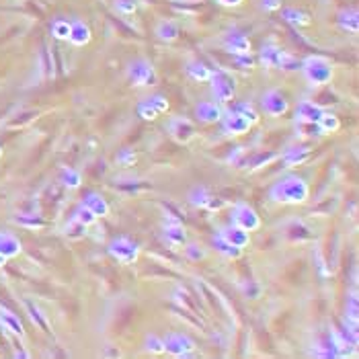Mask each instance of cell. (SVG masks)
Wrapping results in <instances>:
<instances>
[{
  "label": "cell",
  "instance_id": "9c48e42d",
  "mask_svg": "<svg viewBox=\"0 0 359 359\" xmlns=\"http://www.w3.org/2000/svg\"><path fill=\"white\" fill-rule=\"evenodd\" d=\"M232 224L240 226L242 230H246V232H254V230L261 228V218L248 203L238 201L232 210Z\"/></svg>",
  "mask_w": 359,
  "mask_h": 359
},
{
  "label": "cell",
  "instance_id": "8fae6325",
  "mask_svg": "<svg viewBox=\"0 0 359 359\" xmlns=\"http://www.w3.org/2000/svg\"><path fill=\"white\" fill-rule=\"evenodd\" d=\"M166 130H168L170 138L174 142H178V144H189L197 134L195 123L191 119H187V117H172L168 121V125H166Z\"/></svg>",
  "mask_w": 359,
  "mask_h": 359
},
{
  "label": "cell",
  "instance_id": "277c9868",
  "mask_svg": "<svg viewBox=\"0 0 359 359\" xmlns=\"http://www.w3.org/2000/svg\"><path fill=\"white\" fill-rule=\"evenodd\" d=\"M210 88L214 95V101L220 103V105H226V103L234 101L236 97V80L232 74H228L226 70H212L210 76Z\"/></svg>",
  "mask_w": 359,
  "mask_h": 359
},
{
  "label": "cell",
  "instance_id": "bcb514c9",
  "mask_svg": "<svg viewBox=\"0 0 359 359\" xmlns=\"http://www.w3.org/2000/svg\"><path fill=\"white\" fill-rule=\"evenodd\" d=\"M242 292H244L248 298L256 300V298L261 296V286L256 284V281H248V284H244V286H242Z\"/></svg>",
  "mask_w": 359,
  "mask_h": 359
},
{
  "label": "cell",
  "instance_id": "cb8c5ba5",
  "mask_svg": "<svg viewBox=\"0 0 359 359\" xmlns=\"http://www.w3.org/2000/svg\"><path fill=\"white\" fill-rule=\"evenodd\" d=\"M212 244H214V248H216V250H218L222 256H226V259H230V261H236V259H240V256H242V252H244V248H238V246H234V244L226 242V240H224V238H220L218 234L214 236Z\"/></svg>",
  "mask_w": 359,
  "mask_h": 359
},
{
  "label": "cell",
  "instance_id": "30bf717a",
  "mask_svg": "<svg viewBox=\"0 0 359 359\" xmlns=\"http://www.w3.org/2000/svg\"><path fill=\"white\" fill-rule=\"evenodd\" d=\"M187 199H189V203L193 205V208L208 210V212H218V210H222V205H224V201H222V199L214 197V195H212V191H210L208 187H203V185L193 187V189L189 191Z\"/></svg>",
  "mask_w": 359,
  "mask_h": 359
},
{
  "label": "cell",
  "instance_id": "3957f363",
  "mask_svg": "<svg viewBox=\"0 0 359 359\" xmlns=\"http://www.w3.org/2000/svg\"><path fill=\"white\" fill-rule=\"evenodd\" d=\"M259 56H261V62L267 68H279V70H286V72L300 70V62L296 58H292L286 49H281L275 43H263Z\"/></svg>",
  "mask_w": 359,
  "mask_h": 359
},
{
  "label": "cell",
  "instance_id": "52a82bcc",
  "mask_svg": "<svg viewBox=\"0 0 359 359\" xmlns=\"http://www.w3.org/2000/svg\"><path fill=\"white\" fill-rule=\"evenodd\" d=\"M164 353L172 357H189L195 351V341L187 335V332H168L162 339Z\"/></svg>",
  "mask_w": 359,
  "mask_h": 359
},
{
  "label": "cell",
  "instance_id": "9a60e30c",
  "mask_svg": "<svg viewBox=\"0 0 359 359\" xmlns=\"http://www.w3.org/2000/svg\"><path fill=\"white\" fill-rule=\"evenodd\" d=\"M162 238L166 244L170 246H183L187 242V232L181 222H172V220H164L162 224Z\"/></svg>",
  "mask_w": 359,
  "mask_h": 359
},
{
  "label": "cell",
  "instance_id": "7dc6e473",
  "mask_svg": "<svg viewBox=\"0 0 359 359\" xmlns=\"http://www.w3.org/2000/svg\"><path fill=\"white\" fill-rule=\"evenodd\" d=\"M234 62H236V66H240L242 70H250L252 66H254V60H252V56L250 54H246V56H234Z\"/></svg>",
  "mask_w": 359,
  "mask_h": 359
},
{
  "label": "cell",
  "instance_id": "e0dca14e",
  "mask_svg": "<svg viewBox=\"0 0 359 359\" xmlns=\"http://www.w3.org/2000/svg\"><path fill=\"white\" fill-rule=\"evenodd\" d=\"M70 35H68V41L72 43V45H76V47H84V45H88L91 43V39H93V31H91V27L84 23V21H80V19H76V21H70Z\"/></svg>",
  "mask_w": 359,
  "mask_h": 359
},
{
  "label": "cell",
  "instance_id": "ba28073f",
  "mask_svg": "<svg viewBox=\"0 0 359 359\" xmlns=\"http://www.w3.org/2000/svg\"><path fill=\"white\" fill-rule=\"evenodd\" d=\"M261 107L269 117H281V115H286L290 111V101L281 91L269 88L261 97Z\"/></svg>",
  "mask_w": 359,
  "mask_h": 359
},
{
  "label": "cell",
  "instance_id": "44dd1931",
  "mask_svg": "<svg viewBox=\"0 0 359 359\" xmlns=\"http://www.w3.org/2000/svg\"><path fill=\"white\" fill-rule=\"evenodd\" d=\"M185 72L191 80L195 82H208L210 80V76H212V68L208 64H203L199 60H189L185 64Z\"/></svg>",
  "mask_w": 359,
  "mask_h": 359
},
{
  "label": "cell",
  "instance_id": "1f68e13d",
  "mask_svg": "<svg viewBox=\"0 0 359 359\" xmlns=\"http://www.w3.org/2000/svg\"><path fill=\"white\" fill-rule=\"evenodd\" d=\"M318 125H320V130L322 134H335L339 132V127H341V121L335 113H330V111H324L318 119Z\"/></svg>",
  "mask_w": 359,
  "mask_h": 359
},
{
  "label": "cell",
  "instance_id": "603a6c76",
  "mask_svg": "<svg viewBox=\"0 0 359 359\" xmlns=\"http://www.w3.org/2000/svg\"><path fill=\"white\" fill-rule=\"evenodd\" d=\"M0 322L3 326L11 332V335H17V337H25V328H23V322L19 320L17 314L9 312L7 308H0Z\"/></svg>",
  "mask_w": 359,
  "mask_h": 359
},
{
  "label": "cell",
  "instance_id": "c3c4849f",
  "mask_svg": "<svg viewBox=\"0 0 359 359\" xmlns=\"http://www.w3.org/2000/svg\"><path fill=\"white\" fill-rule=\"evenodd\" d=\"M261 9L267 11V13L281 11V0H261Z\"/></svg>",
  "mask_w": 359,
  "mask_h": 359
},
{
  "label": "cell",
  "instance_id": "8992f818",
  "mask_svg": "<svg viewBox=\"0 0 359 359\" xmlns=\"http://www.w3.org/2000/svg\"><path fill=\"white\" fill-rule=\"evenodd\" d=\"M107 252L113 256L117 263H123V265H134L140 259V246L127 236L113 238L107 244Z\"/></svg>",
  "mask_w": 359,
  "mask_h": 359
},
{
  "label": "cell",
  "instance_id": "ab89813d",
  "mask_svg": "<svg viewBox=\"0 0 359 359\" xmlns=\"http://www.w3.org/2000/svg\"><path fill=\"white\" fill-rule=\"evenodd\" d=\"M72 216H74L76 220H78V222H82L84 226H93V224H97V220H99V218H97V216H95V214L86 208L84 203H80L78 208L74 210V214H72Z\"/></svg>",
  "mask_w": 359,
  "mask_h": 359
},
{
  "label": "cell",
  "instance_id": "4fadbf2b",
  "mask_svg": "<svg viewBox=\"0 0 359 359\" xmlns=\"http://www.w3.org/2000/svg\"><path fill=\"white\" fill-rule=\"evenodd\" d=\"M222 115H224V109L216 101H199L195 105V117L199 123H205V125L220 123Z\"/></svg>",
  "mask_w": 359,
  "mask_h": 359
},
{
  "label": "cell",
  "instance_id": "d590c367",
  "mask_svg": "<svg viewBox=\"0 0 359 359\" xmlns=\"http://www.w3.org/2000/svg\"><path fill=\"white\" fill-rule=\"evenodd\" d=\"M136 111H138V117L144 119V121H154V119L158 117V111L152 107V103H150L148 99H142V101L138 103Z\"/></svg>",
  "mask_w": 359,
  "mask_h": 359
},
{
  "label": "cell",
  "instance_id": "ac0fdd59",
  "mask_svg": "<svg viewBox=\"0 0 359 359\" xmlns=\"http://www.w3.org/2000/svg\"><path fill=\"white\" fill-rule=\"evenodd\" d=\"M310 158V146H304V144H298V146H290L284 154H281V160L288 168L292 166H302L304 162H308Z\"/></svg>",
  "mask_w": 359,
  "mask_h": 359
},
{
  "label": "cell",
  "instance_id": "484cf974",
  "mask_svg": "<svg viewBox=\"0 0 359 359\" xmlns=\"http://www.w3.org/2000/svg\"><path fill=\"white\" fill-rule=\"evenodd\" d=\"M337 23H339V27L347 33H357L359 31V15L357 11H341L339 17H337Z\"/></svg>",
  "mask_w": 359,
  "mask_h": 359
},
{
  "label": "cell",
  "instance_id": "f546056e",
  "mask_svg": "<svg viewBox=\"0 0 359 359\" xmlns=\"http://www.w3.org/2000/svg\"><path fill=\"white\" fill-rule=\"evenodd\" d=\"M86 230H88V226H84L82 222H78L74 216L68 220V224H66V228H64V234H66V238H70V240H82L84 236H86Z\"/></svg>",
  "mask_w": 359,
  "mask_h": 359
},
{
  "label": "cell",
  "instance_id": "ffe728a7",
  "mask_svg": "<svg viewBox=\"0 0 359 359\" xmlns=\"http://www.w3.org/2000/svg\"><path fill=\"white\" fill-rule=\"evenodd\" d=\"M322 113H324V109L320 105H316L314 101H300L296 107V119H300V121H318Z\"/></svg>",
  "mask_w": 359,
  "mask_h": 359
},
{
  "label": "cell",
  "instance_id": "f35d334b",
  "mask_svg": "<svg viewBox=\"0 0 359 359\" xmlns=\"http://www.w3.org/2000/svg\"><path fill=\"white\" fill-rule=\"evenodd\" d=\"M115 160H117L119 166H134L136 160H138V154H136L134 148H121V150L117 152Z\"/></svg>",
  "mask_w": 359,
  "mask_h": 359
},
{
  "label": "cell",
  "instance_id": "d6986e66",
  "mask_svg": "<svg viewBox=\"0 0 359 359\" xmlns=\"http://www.w3.org/2000/svg\"><path fill=\"white\" fill-rule=\"evenodd\" d=\"M82 203L86 205V208H88L97 218L109 216V203H107V199L103 197L101 193H97V191H88V193L84 195Z\"/></svg>",
  "mask_w": 359,
  "mask_h": 359
},
{
  "label": "cell",
  "instance_id": "f5cc1de1",
  "mask_svg": "<svg viewBox=\"0 0 359 359\" xmlns=\"http://www.w3.org/2000/svg\"><path fill=\"white\" fill-rule=\"evenodd\" d=\"M0 156H3V146H0Z\"/></svg>",
  "mask_w": 359,
  "mask_h": 359
},
{
  "label": "cell",
  "instance_id": "4316f807",
  "mask_svg": "<svg viewBox=\"0 0 359 359\" xmlns=\"http://www.w3.org/2000/svg\"><path fill=\"white\" fill-rule=\"evenodd\" d=\"M60 181L68 191H76V189L82 187V174H80V170H76L72 166H64Z\"/></svg>",
  "mask_w": 359,
  "mask_h": 359
},
{
  "label": "cell",
  "instance_id": "2e32d148",
  "mask_svg": "<svg viewBox=\"0 0 359 359\" xmlns=\"http://www.w3.org/2000/svg\"><path fill=\"white\" fill-rule=\"evenodd\" d=\"M224 47L232 56H246L250 54V39L242 31H230L224 39Z\"/></svg>",
  "mask_w": 359,
  "mask_h": 359
},
{
  "label": "cell",
  "instance_id": "60d3db41",
  "mask_svg": "<svg viewBox=\"0 0 359 359\" xmlns=\"http://www.w3.org/2000/svg\"><path fill=\"white\" fill-rule=\"evenodd\" d=\"M275 158H279V154H275V152H259V154H254L248 164H250V168H261V166L271 164Z\"/></svg>",
  "mask_w": 359,
  "mask_h": 359
},
{
  "label": "cell",
  "instance_id": "4dcf8cb0",
  "mask_svg": "<svg viewBox=\"0 0 359 359\" xmlns=\"http://www.w3.org/2000/svg\"><path fill=\"white\" fill-rule=\"evenodd\" d=\"M296 132L302 138H320V136H324L318 121H300V119H296Z\"/></svg>",
  "mask_w": 359,
  "mask_h": 359
},
{
  "label": "cell",
  "instance_id": "8d00e7d4",
  "mask_svg": "<svg viewBox=\"0 0 359 359\" xmlns=\"http://www.w3.org/2000/svg\"><path fill=\"white\" fill-rule=\"evenodd\" d=\"M183 246H185L183 252H185V256L189 261H201V259L208 256V250H205L201 244H197V242H185Z\"/></svg>",
  "mask_w": 359,
  "mask_h": 359
},
{
  "label": "cell",
  "instance_id": "83f0119b",
  "mask_svg": "<svg viewBox=\"0 0 359 359\" xmlns=\"http://www.w3.org/2000/svg\"><path fill=\"white\" fill-rule=\"evenodd\" d=\"M281 17H284V21H288L290 25H294V27H306V25H310V17H308L304 11L294 9V7L284 9Z\"/></svg>",
  "mask_w": 359,
  "mask_h": 359
},
{
  "label": "cell",
  "instance_id": "74e56055",
  "mask_svg": "<svg viewBox=\"0 0 359 359\" xmlns=\"http://www.w3.org/2000/svg\"><path fill=\"white\" fill-rule=\"evenodd\" d=\"M144 349L152 355H162L164 353L162 339L158 335H154V332H150V335H146V339H144Z\"/></svg>",
  "mask_w": 359,
  "mask_h": 359
},
{
  "label": "cell",
  "instance_id": "ee69618b",
  "mask_svg": "<svg viewBox=\"0 0 359 359\" xmlns=\"http://www.w3.org/2000/svg\"><path fill=\"white\" fill-rule=\"evenodd\" d=\"M115 11L119 15H134L138 11V5H136V0H115L113 3Z\"/></svg>",
  "mask_w": 359,
  "mask_h": 359
},
{
  "label": "cell",
  "instance_id": "816d5d0a",
  "mask_svg": "<svg viewBox=\"0 0 359 359\" xmlns=\"http://www.w3.org/2000/svg\"><path fill=\"white\" fill-rule=\"evenodd\" d=\"M7 261H9V259H7V256H5L3 252H0V267H5V265H7Z\"/></svg>",
  "mask_w": 359,
  "mask_h": 359
},
{
  "label": "cell",
  "instance_id": "f1b7e54d",
  "mask_svg": "<svg viewBox=\"0 0 359 359\" xmlns=\"http://www.w3.org/2000/svg\"><path fill=\"white\" fill-rule=\"evenodd\" d=\"M25 308H27V312H29V318L35 322V326H39L41 330H49V320L47 316L43 314V310L31 300H25Z\"/></svg>",
  "mask_w": 359,
  "mask_h": 359
},
{
  "label": "cell",
  "instance_id": "681fc988",
  "mask_svg": "<svg viewBox=\"0 0 359 359\" xmlns=\"http://www.w3.org/2000/svg\"><path fill=\"white\" fill-rule=\"evenodd\" d=\"M172 296H174V302H176V304H187V292H185L183 288H176Z\"/></svg>",
  "mask_w": 359,
  "mask_h": 359
},
{
  "label": "cell",
  "instance_id": "5b68a950",
  "mask_svg": "<svg viewBox=\"0 0 359 359\" xmlns=\"http://www.w3.org/2000/svg\"><path fill=\"white\" fill-rule=\"evenodd\" d=\"M127 78H130L134 86H154L158 82V74L152 62L140 58L127 64Z\"/></svg>",
  "mask_w": 359,
  "mask_h": 359
},
{
  "label": "cell",
  "instance_id": "f6af8a7d",
  "mask_svg": "<svg viewBox=\"0 0 359 359\" xmlns=\"http://www.w3.org/2000/svg\"><path fill=\"white\" fill-rule=\"evenodd\" d=\"M357 314H359V310H357V298L351 296L349 304H347V320H351L353 324H357V318H359Z\"/></svg>",
  "mask_w": 359,
  "mask_h": 359
},
{
  "label": "cell",
  "instance_id": "d4e9b609",
  "mask_svg": "<svg viewBox=\"0 0 359 359\" xmlns=\"http://www.w3.org/2000/svg\"><path fill=\"white\" fill-rule=\"evenodd\" d=\"M156 37L164 43H172L178 39V27H176V23L174 21H160L156 25Z\"/></svg>",
  "mask_w": 359,
  "mask_h": 359
},
{
  "label": "cell",
  "instance_id": "5bb4252c",
  "mask_svg": "<svg viewBox=\"0 0 359 359\" xmlns=\"http://www.w3.org/2000/svg\"><path fill=\"white\" fill-rule=\"evenodd\" d=\"M218 236L220 238H224L226 242H230V244H234V246H238V248H246L248 244H250V232H246V230H242L240 226H236V224H226V226H222L220 230H218Z\"/></svg>",
  "mask_w": 359,
  "mask_h": 359
},
{
  "label": "cell",
  "instance_id": "b9f144b4",
  "mask_svg": "<svg viewBox=\"0 0 359 359\" xmlns=\"http://www.w3.org/2000/svg\"><path fill=\"white\" fill-rule=\"evenodd\" d=\"M15 222L23 228H29V230H41L45 226V222L39 216H19V218H15Z\"/></svg>",
  "mask_w": 359,
  "mask_h": 359
},
{
  "label": "cell",
  "instance_id": "7c38bea8",
  "mask_svg": "<svg viewBox=\"0 0 359 359\" xmlns=\"http://www.w3.org/2000/svg\"><path fill=\"white\" fill-rule=\"evenodd\" d=\"M220 123H222L224 134H228V136H244V134L250 132V127H252L250 121H246L242 115H238V113L232 111V109H230V111H224Z\"/></svg>",
  "mask_w": 359,
  "mask_h": 359
},
{
  "label": "cell",
  "instance_id": "f907efd6",
  "mask_svg": "<svg viewBox=\"0 0 359 359\" xmlns=\"http://www.w3.org/2000/svg\"><path fill=\"white\" fill-rule=\"evenodd\" d=\"M220 7H226V9H234V7H240L244 0H216Z\"/></svg>",
  "mask_w": 359,
  "mask_h": 359
},
{
  "label": "cell",
  "instance_id": "e575fe53",
  "mask_svg": "<svg viewBox=\"0 0 359 359\" xmlns=\"http://www.w3.org/2000/svg\"><path fill=\"white\" fill-rule=\"evenodd\" d=\"M310 230H308L302 222H292L288 228H286V234H288V238H292V240H306V238H310Z\"/></svg>",
  "mask_w": 359,
  "mask_h": 359
},
{
  "label": "cell",
  "instance_id": "7402d4cb",
  "mask_svg": "<svg viewBox=\"0 0 359 359\" xmlns=\"http://www.w3.org/2000/svg\"><path fill=\"white\" fill-rule=\"evenodd\" d=\"M23 250V244L17 236L9 234V232H0V252H3L7 259H13V256H19Z\"/></svg>",
  "mask_w": 359,
  "mask_h": 359
},
{
  "label": "cell",
  "instance_id": "7a4b0ae2",
  "mask_svg": "<svg viewBox=\"0 0 359 359\" xmlns=\"http://www.w3.org/2000/svg\"><path fill=\"white\" fill-rule=\"evenodd\" d=\"M300 70L304 78L312 86H326L330 84L332 76H335V68H332L330 60L324 56H308L306 60L300 62Z\"/></svg>",
  "mask_w": 359,
  "mask_h": 359
},
{
  "label": "cell",
  "instance_id": "836d02e7",
  "mask_svg": "<svg viewBox=\"0 0 359 359\" xmlns=\"http://www.w3.org/2000/svg\"><path fill=\"white\" fill-rule=\"evenodd\" d=\"M70 21H64V19H58L51 23V37L54 39H60V41H68V35H70Z\"/></svg>",
  "mask_w": 359,
  "mask_h": 359
},
{
  "label": "cell",
  "instance_id": "6da1fadb",
  "mask_svg": "<svg viewBox=\"0 0 359 359\" xmlns=\"http://www.w3.org/2000/svg\"><path fill=\"white\" fill-rule=\"evenodd\" d=\"M308 197H310V187H308L306 178L298 174L281 176L269 189V199L281 205H300V203H306Z\"/></svg>",
  "mask_w": 359,
  "mask_h": 359
},
{
  "label": "cell",
  "instance_id": "7bdbcfd3",
  "mask_svg": "<svg viewBox=\"0 0 359 359\" xmlns=\"http://www.w3.org/2000/svg\"><path fill=\"white\" fill-rule=\"evenodd\" d=\"M148 101L152 103V107L158 111V115H162V113H166L170 109V103H168V99L164 95H152V97H148Z\"/></svg>",
  "mask_w": 359,
  "mask_h": 359
},
{
  "label": "cell",
  "instance_id": "d6a6232c",
  "mask_svg": "<svg viewBox=\"0 0 359 359\" xmlns=\"http://www.w3.org/2000/svg\"><path fill=\"white\" fill-rule=\"evenodd\" d=\"M232 111H236L238 115H242L246 121H250L252 125L254 123H259V111H256L252 105H250V103H246V101H242V103H236V105H234V109Z\"/></svg>",
  "mask_w": 359,
  "mask_h": 359
}]
</instances>
